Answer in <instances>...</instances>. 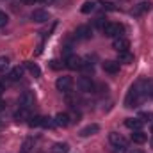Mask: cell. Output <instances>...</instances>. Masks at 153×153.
I'll use <instances>...</instances> for the list:
<instances>
[{"mask_svg": "<svg viewBox=\"0 0 153 153\" xmlns=\"http://www.w3.org/2000/svg\"><path fill=\"white\" fill-rule=\"evenodd\" d=\"M150 9H152V4L150 2H141V4H137L134 7V14H143V13L150 11Z\"/></svg>", "mask_w": 153, "mask_h": 153, "instance_id": "ac0fdd59", "label": "cell"}, {"mask_svg": "<svg viewBox=\"0 0 153 153\" xmlns=\"http://www.w3.org/2000/svg\"><path fill=\"white\" fill-rule=\"evenodd\" d=\"M7 20H9V18H7V14H5V13H0V29L7 25Z\"/></svg>", "mask_w": 153, "mask_h": 153, "instance_id": "83f0119b", "label": "cell"}, {"mask_svg": "<svg viewBox=\"0 0 153 153\" xmlns=\"http://www.w3.org/2000/svg\"><path fill=\"white\" fill-rule=\"evenodd\" d=\"M117 57H119V62H125V64H130V62H134V55H132L128 50L117 52Z\"/></svg>", "mask_w": 153, "mask_h": 153, "instance_id": "2e32d148", "label": "cell"}, {"mask_svg": "<svg viewBox=\"0 0 153 153\" xmlns=\"http://www.w3.org/2000/svg\"><path fill=\"white\" fill-rule=\"evenodd\" d=\"M22 75H23V68H22V66H16V68L7 75V78H9V82H16V80L22 78Z\"/></svg>", "mask_w": 153, "mask_h": 153, "instance_id": "e0dca14e", "label": "cell"}, {"mask_svg": "<svg viewBox=\"0 0 153 153\" xmlns=\"http://www.w3.org/2000/svg\"><path fill=\"white\" fill-rule=\"evenodd\" d=\"M71 85H73V78L71 76H59L57 82H55V87L59 91H62V93H68L71 89Z\"/></svg>", "mask_w": 153, "mask_h": 153, "instance_id": "277c9868", "label": "cell"}, {"mask_svg": "<svg viewBox=\"0 0 153 153\" xmlns=\"http://www.w3.org/2000/svg\"><path fill=\"white\" fill-rule=\"evenodd\" d=\"M5 107H7V103H5V102H2V100H0V112H2V111H5Z\"/></svg>", "mask_w": 153, "mask_h": 153, "instance_id": "4dcf8cb0", "label": "cell"}, {"mask_svg": "<svg viewBox=\"0 0 153 153\" xmlns=\"http://www.w3.org/2000/svg\"><path fill=\"white\" fill-rule=\"evenodd\" d=\"M34 102H36V98H34L32 91H23V94L20 96V107H23V109L34 107Z\"/></svg>", "mask_w": 153, "mask_h": 153, "instance_id": "3957f363", "label": "cell"}, {"mask_svg": "<svg viewBox=\"0 0 153 153\" xmlns=\"http://www.w3.org/2000/svg\"><path fill=\"white\" fill-rule=\"evenodd\" d=\"M152 148H153V139H152Z\"/></svg>", "mask_w": 153, "mask_h": 153, "instance_id": "d590c367", "label": "cell"}, {"mask_svg": "<svg viewBox=\"0 0 153 153\" xmlns=\"http://www.w3.org/2000/svg\"><path fill=\"white\" fill-rule=\"evenodd\" d=\"M91 27H87V25H82V27H78L76 29V38L78 39H89L91 38Z\"/></svg>", "mask_w": 153, "mask_h": 153, "instance_id": "4fadbf2b", "label": "cell"}, {"mask_svg": "<svg viewBox=\"0 0 153 153\" xmlns=\"http://www.w3.org/2000/svg\"><path fill=\"white\" fill-rule=\"evenodd\" d=\"M139 119H143V123H144V121H152L153 119V112L152 111H143V112L139 114Z\"/></svg>", "mask_w": 153, "mask_h": 153, "instance_id": "cb8c5ba5", "label": "cell"}, {"mask_svg": "<svg viewBox=\"0 0 153 153\" xmlns=\"http://www.w3.org/2000/svg\"><path fill=\"white\" fill-rule=\"evenodd\" d=\"M57 62H59V61H52V68H53V70H57V68L61 66V64H57Z\"/></svg>", "mask_w": 153, "mask_h": 153, "instance_id": "1f68e13d", "label": "cell"}, {"mask_svg": "<svg viewBox=\"0 0 153 153\" xmlns=\"http://www.w3.org/2000/svg\"><path fill=\"white\" fill-rule=\"evenodd\" d=\"M146 139H148V135H146L143 130H134V134H132V141H134L135 144H143V143H146Z\"/></svg>", "mask_w": 153, "mask_h": 153, "instance_id": "7c38bea8", "label": "cell"}, {"mask_svg": "<svg viewBox=\"0 0 153 153\" xmlns=\"http://www.w3.org/2000/svg\"><path fill=\"white\" fill-rule=\"evenodd\" d=\"M55 125H57V126H68V125H70V114L59 112V114L55 116Z\"/></svg>", "mask_w": 153, "mask_h": 153, "instance_id": "5bb4252c", "label": "cell"}, {"mask_svg": "<svg viewBox=\"0 0 153 153\" xmlns=\"http://www.w3.org/2000/svg\"><path fill=\"white\" fill-rule=\"evenodd\" d=\"M102 30H103V34L109 36V38H119L121 32H123V25H119V23H107Z\"/></svg>", "mask_w": 153, "mask_h": 153, "instance_id": "7a4b0ae2", "label": "cell"}, {"mask_svg": "<svg viewBox=\"0 0 153 153\" xmlns=\"http://www.w3.org/2000/svg\"><path fill=\"white\" fill-rule=\"evenodd\" d=\"M30 150H32V139H27L22 146V153H30Z\"/></svg>", "mask_w": 153, "mask_h": 153, "instance_id": "484cf974", "label": "cell"}, {"mask_svg": "<svg viewBox=\"0 0 153 153\" xmlns=\"http://www.w3.org/2000/svg\"><path fill=\"white\" fill-rule=\"evenodd\" d=\"M43 126L45 128H55V119H50V117H43Z\"/></svg>", "mask_w": 153, "mask_h": 153, "instance_id": "d4e9b609", "label": "cell"}, {"mask_svg": "<svg viewBox=\"0 0 153 153\" xmlns=\"http://www.w3.org/2000/svg\"><path fill=\"white\" fill-rule=\"evenodd\" d=\"M103 70L107 73H111V75H116L119 71V62H116V61H105L103 62Z\"/></svg>", "mask_w": 153, "mask_h": 153, "instance_id": "8fae6325", "label": "cell"}, {"mask_svg": "<svg viewBox=\"0 0 153 153\" xmlns=\"http://www.w3.org/2000/svg\"><path fill=\"white\" fill-rule=\"evenodd\" d=\"M22 2H23V4H34L36 0H22Z\"/></svg>", "mask_w": 153, "mask_h": 153, "instance_id": "d6a6232c", "label": "cell"}, {"mask_svg": "<svg viewBox=\"0 0 153 153\" xmlns=\"http://www.w3.org/2000/svg\"><path fill=\"white\" fill-rule=\"evenodd\" d=\"M66 66H68L70 70H80V68H82V59H80L78 55H70V57L66 59Z\"/></svg>", "mask_w": 153, "mask_h": 153, "instance_id": "9c48e42d", "label": "cell"}, {"mask_svg": "<svg viewBox=\"0 0 153 153\" xmlns=\"http://www.w3.org/2000/svg\"><path fill=\"white\" fill-rule=\"evenodd\" d=\"M76 84H78V89L84 91V93H91V91L94 89V84H93V80H91L89 76H80Z\"/></svg>", "mask_w": 153, "mask_h": 153, "instance_id": "8992f818", "label": "cell"}, {"mask_svg": "<svg viewBox=\"0 0 153 153\" xmlns=\"http://www.w3.org/2000/svg\"><path fill=\"white\" fill-rule=\"evenodd\" d=\"M109 141H111V144H112L114 148H126V139H125L121 134H117V132L109 134Z\"/></svg>", "mask_w": 153, "mask_h": 153, "instance_id": "5b68a950", "label": "cell"}, {"mask_svg": "<svg viewBox=\"0 0 153 153\" xmlns=\"http://www.w3.org/2000/svg\"><path fill=\"white\" fill-rule=\"evenodd\" d=\"M2 125H4V123H2V121H0V126H2Z\"/></svg>", "mask_w": 153, "mask_h": 153, "instance_id": "8d00e7d4", "label": "cell"}, {"mask_svg": "<svg viewBox=\"0 0 153 153\" xmlns=\"http://www.w3.org/2000/svg\"><path fill=\"white\" fill-rule=\"evenodd\" d=\"M105 25H107V22H105L103 18H98V20H96V27H100V29H103Z\"/></svg>", "mask_w": 153, "mask_h": 153, "instance_id": "f546056e", "label": "cell"}, {"mask_svg": "<svg viewBox=\"0 0 153 153\" xmlns=\"http://www.w3.org/2000/svg\"><path fill=\"white\" fill-rule=\"evenodd\" d=\"M29 125H30L32 128L43 126V116H34V117H30V119H29Z\"/></svg>", "mask_w": 153, "mask_h": 153, "instance_id": "603a6c76", "label": "cell"}, {"mask_svg": "<svg viewBox=\"0 0 153 153\" xmlns=\"http://www.w3.org/2000/svg\"><path fill=\"white\" fill-rule=\"evenodd\" d=\"M68 150H70V146H68L66 143H57V144H53V148H52L53 153H68Z\"/></svg>", "mask_w": 153, "mask_h": 153, "instance_id": "ffe728a7", "label": "cell"}, {"mask_svg": "<svg viewBox=\"0 0 153 153\" xmlns=\"http://www.w3.org/2000/svg\"><path fill=\"white\" fill-rule=\"evenodd\" d=\"M100 4H102V7H103V9H107V11H114V9H116L114 5H112V4H109V2H100Z\"/></svg>", "mask_w": 153, "mask_h": 153, "instance_id": "f1b7e54d", "label": "cell"}, {"mask_svg": "<svg viewBox=\"0 0 153 153\" xmlns=\"http://www.w3.org/2000/svg\"><path fill=\"white\" fill-rule=\"evenodd\" d=\"M143 91L135 85V87H132L130 91H128V94H126V98H125V105L128 107V109H132V107H137L139 103H141V100H143Z\"/></svg>", "mask_w": 153, "mask_h": 153, "instance_id": "6da1fadb", "label": "cell"}, {"mask_svg": "<svg viewBox=\"0 0 153 153\" xmlns=\"http://www.w3.org/2000/svg\"><path fill=\"white\" fill-rule=\"evenodd\" d=\"M125 125H126V128H130V130H141V128H143V119H139V117H128V119L125 121Z\"/></svg>", "mask_w": 153, "mask_h": 153, "instance_id": "30bf717a", "label": "cell"}, {"mask_svg": "<svg viewBox=\"0 0 153 153\" xmlns=\"http://www.w3.org/2000/svg\"><path fill=\"white\" fill-rule=\"evenodd\" d=\"M9 68V59L7 57H0V71H5Z\"/></svg>", "mask_w": 153, "mask_h": 153, "instance_id": "4316f807", "label": "cell"}, {"mask_svg": "<svg viewBox=\"0 0 153 153\" xmlns=\"http://www.w3.org/2000/svg\"><path fill=\"white\" fill-rule=\"evenodd\" d=\"M112 48H114V50H117V52L128 50V48H130V41H128L126 38H123V36L114 38V41H112Z\"/></svg>", "mask_w": 153, "mask_h": 153, "instance_id": "52a82bcc", "label": "cell"}, {"mask_svg": "<svg viewBox=\"0 0 153 153\" xmlns=\"http://www.w3.org/2000/svg\"><path fill=\"white\" fill-rule=\"evenodd\" d=\"M96 9V2H85L84 5H82V13L84 14H89V13H93Z\"/></svg>", "mask_w": 153, "mask_h": 153, "instance_id": "7402d4cb", "label": "cell"}, {"mask_svg": "<svg viewBox=\"0 0 153 153\" xmlns=\"http://www.w3.org/2000/svg\"><path fill=\"white\" fill-rule=\"evenodd\" d=\"M98 130H100V126H98V125H87L85 128H82V130H80V135H82V137H89V135H94Z\"/></svg>", "mask_w": 153, "mask_h": 153, "instance_id": "9a60e30c", "label": "cell"}, {"mask_svg": "<svg viewBox=\"0 0 153 153\" xmlns=\"http://www.w3.org/2000/svg\"><path fill=\"white\" fill-rule=\"evenodd\" d=\"M14 119H16V121H25V119H30L29 109H23V107H20V111H16V114H14Z\"/></svg>", "mask_w": 153, "mask_h": 153, "instance_id": "d6986e66", "label": "cell"}, {"mask_svg": "<svg viewBox=\"0 0 153 153\" xmlns=\"http://www.w3.org/2000/svg\"><path fill=\"white\" fill-rule=\"evenodd\" d=\"M132 153H144V152H141V150H134Z\"/></svg>", "mask_w": 153, "mask_h": 153, "instance_id": "e575fe53", "label": "cell"}, {"mask_svg": "<svg viewBox=\"0 0 153 153\" xmlns=\"http://www.w3.org/2000/svg\"><path fill=\"white\" fill-rule=\"evenodd\" d=\"M30 18H32L34 22H38V23H43V22H48V20H50V14H48L45 9H36V11H32Z\"/></svg>", "mask_w": 153, "mask_h": 153, "instance_id": "ba28073f", "label": "cell"}, {"mask_svg": "<svg viewBox=\"0 0 153 153\" xmlns=\"http://www.w3.org/2000/svg\"><path fill=\"white\" fill-rule=\"evenodd\" d=\"M2 93H4V85L0 84V96H2Z\"/></svg>", "mask_w": 153, "mask_h": 153, "instance_id": "836d02e7", "label": "cell"}, {"mask_svg": "<svg viewBox=\"0 0 153 153\" xmlns=\"http://www.w3.org/2000/svg\"><path fill=\"white\" fill-rule=\"evenodd\" d=\"M27 70H29L32 75L36 76V78H39V76H41V70H39L38 64H34V62H27Z\"/></svg>", "mask_w": 153, "mask_h": 153, "instance_id": "44dd1931", "label": "cell"}]
</instances>
